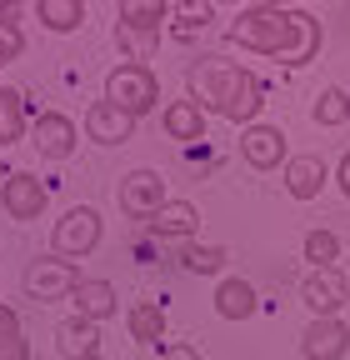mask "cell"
<instances>
[{"label":"cell","mask_w":350,"mask_h":360,"mask_svg":"<svg viewBox=\"0 0 350 360\" xmlns=\"http://www.w3.org/2000/svg\"><path fill=\"white\" fill-rule=\"evenodd\" d=\"M150 231H155L160 240H190V236L200 231V210H195L190 200H165V210L150 220Z\"/></svg>","instance_id":"cell-17"},{"label":"cell","mask_w":350,"mask_h":360,"mask_svg":"<svg viewBox=\"0 0 350 360\" xmlns=\"http://www.w3.org/2000/svg\"><path fill=\"white\" fill-rule=\"evenodd\" d=\"M20 51H25V35H20L15 25H6V20H0V65L20 60Z\"/></svg>","instance_id":"cell-29"},{"label":"cell","mask_w":350,"mask_h":360,"mask_svg":"<svg viewBox=\"0 0 350 360\" xmlns=\"http://www.w3.org/2000/svg\"><path fill=\"white\" fill-rule=\"evenodd\" d=\"M115 200H120V210L130 220H155L165 210V180L155 170H130V175H120Z\"/></svg>","instance_id":"cell-5"},{"label":"cell","mask_w":350,"mask_h":360,"mask_svg":"<svg viewBox=\"0 0 350 360\" xmlns=\"http://www.w3.org/2000/svg\"><path fill=\"white\" fill-rule=\"evenodd\" d=\"M300 250H305V260H311L316 270H330V265L340 260V240H335L330 231H311V236H305V245H300Z\"/></svg>","instance_id":"cell-25"},{"label":"cell","mask_w":350,"mask_h":360,"mask_svg":"<svg viewBox=\"0 0 350 360\" xmlns=\"http://www.w3.org/2000/svg\"><path fill=\"white\" fill-rule=\"evenodd\" d=\"M285 191L295 200H316L325 191V160L320 155H290L285 160Z\"/></svg>","instance_id":"cell-15"},{"label":"cell","mask_w":350,"mask_h":360,"mask_svg":"<svg viewBox=\"0 0 350 360\" xmlns=\"http://www.w3.org/2000/svg\"><path fill=\"white\" fill-rule=\"evenodd\" d=\"M0 335H20V315L11 305H0Z\"/></svg>","instance_id":"cell-31"},{"label":"cell","mask_w":350,"mask_h":360,"mask_svg":"<svg viewBox=\"0 0 350 360\" xmlns=\"http://www.w3.org/2000/svg\"><path fill=\"white\" fill-rule=\"evenodd\" d=\"M160 360H200V350H195V345H165Z\"/></svg>","instance_id":"cell-32"},{"label":"cell","mask_w":350,"mask_h":360,"mask_svg":"<svg viewBox=\"0 0 350 360\" xmlns=\"http://www.w3.org/2000/svg\"><path fill=\"white\" fill-rule=\"evenodd\" d=\"M115 40H120V51H125V45H130V51H136V65L155 51V40L160 35H141V30H125V25H115Z\"/></svg>","instance_id":"cell-28"},{"label":"cell","mask_w":350,"mask_h":360,"mask_svg":"<svg viewBox=\"0 0 350 360\" xmlns=\"http://www.w3.org/2000/svg\"><path fill=\"white\" fill-rule=\"evenodd\" d=\"M0 360H30V340L20 335H0Z\"/></svg>","instance_id":"cell-30"},{"label":"cell","mask_w":350,"mask_h":360,"mask_svg":"<svg viewBox=\"0 0 350 360\" xmlns=\"http://www.w3.org/2000/svg\"><path fill=\"white\" fill-rule=\"evenodd\" d=\"M125 326H130L136 340H165V305H155V300L130 305L125 310Z\"/></svg>","instance_id":"cell-21"},{"label":"cell","mask_w":350,"mask_h":360,"mask_svg":"<svg viewBox=\"0 0 350 360\" xmlns=\"http://www.w3.org/2000/svg\"><path fill=\"white\" fill-rule=\"evenodd\" d=\"M295 11L285 6H245L235 20H231V45L250 56H280L290 60L295 56Z\"/></svg>","instance_id":"cell-2"},{"label":"cell","mask_w":350,"mask_h":360,"mask_svg":"<svg viewBox=\"0 0 350 360\" xmlns=\"http://www.w3.org/2000/svg\"><path fill=\"white\" fill-rule=\"evenodd\" d=\"M170 15H175V35H190V30L210 25L215 6H210V0H186V6H170Z\"/></svg>","instance_id":"cell-27"},{"label":"cell","mask_w":350,"mask_h":360,"mask_svg":"<svg viewBox=\"0 0 350 360\" xmlns=\"http://www.w3.org/2000/svg\"><path fill=\"white\" fill-rule=\"evenodd\" d=\"M255 305H260L255 300V285L240 281V276H231V281L215 285V315H221V321H250Z\"/></svg>","instance_id":"cell-16"},{"label":"cell","mask_w":350,"mask_h":360,"mask_svg":"<svg viewBox=\"0 0 350 360\" xmlns=\"http://www.w3.org/2000/svg\"><path fill=\"white\" fill-rule=\"evenodd\" d=\"M101 210L96 205H70L60 220H56V236H51V255L60 260H85L96 245H101Z\"/></svg>","instance_id":"cell-4"},{"label":"cell","mask_w":350,"mask_h":360,"mask_svg":"<svg viewBox=\"0 0 350 360\" xmlns=\"http://www.w3.org/2000/svg\"><path fill=\"white\" fill-rule=\"evenodd\" d=\"M35 15H40L46 30L65 35V30H75L85 20V6H80V0H35Z\"/></svg>","instance_id":"cell-20"},{"label":"cell","mask_w":350,"mask_h":360,"mask_svg":"<svg viewBox=\"0 0 350 360\" xmlns=\"http://www.w3.org/2000/svg\"><path fill=\"white\" fill-rule=\"evenodd\" d=\"M165 135L170 141H205V110L195 101H170L165 105Z\"/></svg>","instance_id":"cell-18"},{"label":"cell","mask_w":350,"mask_h":360,"mask_svg":"<svg viewBox=\"0 0 350 360\" xmlns=\"http://www.w3.org/2000/svg\"><path fill=\"white\" fill-rule=\"evenodd\" d=\"M70 300H75V315H80V321H110V315L120 310V300H115V285L110 281H85L80 276V285L70 290Z\"/></svg>","instance_id":"cell-14"},{"label":"cell","mask_w":350,"mask_h":360,"mask_svg":"<svg viewBox=\"0 0 350 360\" xmlns=\"http://www.w3.org/2000/svg\"><path fill=\"white\" fill-rule=\"evenodd\" d=\"M75 285H80L75 265L60 260V255H40V260L25 265V295H30V300H60V295H70Z\"/></svg>","instance_id":"cell-7"},{"label":"cell","mask_w":350,"mask_h":360,"mask_svg":"<svg viewBox=\"0 0 350 360\" xmlns=\"http://www.w3.org/2000/svg\"><path fill=\"white\" fill-rule=\"evenodd\" d=\"M56 345H60L65 360H96V355H101V326L70 315V321L56 326Z\"/></svg>","instance_id":"cell-13"},{"label":"cell","mask_w":350,"mask_h":360,"mask_svg":"<svg viewBox=\"0 0 350 360\" xmlns=\"http://www.w3.org/2000/svg\"><path fill=\"white\" fill-rule=\"evenodd\" d=\"M85 135H91L96 146H125L130 135H136V115H125L110 101H96L91 110H85Z\"/></svg>","instance_id":"cell-10"},{"label":"cell","mask_w":350,"mask_h":360,"mask_svg":"<svg viewBox=\"0 0 350 360\" xmlns=\"http://www.w3.org/2000/svg\"><path fill=\"white\" fill-rule=\"evenodd\" d=\"M165 20H170V6H165V0H125V6H120V25H125V30L160 35Z\"/></svg>","instance_id":"cell-19"},{"label":"cell","mask_w":350,"mask_h":360,"mask_svg":"<svg viewBox=\"0 0 350 360\" xmlns=\"http://www.w3.org/2000/svg\"><path fill=\"white\" fill-rule=\"evenodd\" d=\"M300 300L316 310V321H330V315H340V305H350V281H345V270H340V265L311 270V276L300 281Z\"/></svg>","instance_id":"cell-6"},{"label":"cell","mask_w":350,"mask_h":360,"mask_svg":"<svg viewBox=\"0 0 350 360\" xmlns=\"http://www.w3.org/2000/svg\"><path fill=\"white\" fill-rule=\"evenodd\" d=\"M240 155H245V165H255V170H276V165H285V135H280L276 125H245Z\"/></svg>","instance_id":"cell-12"},{"label":"cell","mask_w":350,"mask_h":360,"mask_svg":"<svg viewBox=\"0 0 350 360\" xmlns=\"http://www.w3.org/2000/svg\"><path fill=\"white\" fill-rule=\"evenodd\" d=\"M311 115H316V125H345L350 120V96L340 85H325L316 96V105H311Z\"/></svg>","instance_id":"cell-24"},{"label":"cell","mask_w":350,"mask_h":360,"mask_svg":"<svg viewBox=\"0 0 350 360\" xmlns=\"http://www.w3.org/2000/svg\"><path fill=\"white\" fill-rule=\"evenodd\" d=\"M25 135V96L0 85V146H15Z\"/></svg>","instance_id":"cell-22"},{"label":"cell","mask_w":350,"mask_h":360,"mask_svg":"<svg viewBox=\"0 0 350 360\" xmlns=\"http://www.w3.org/2000/svg\"><path fill=\"white\" fill-rule=\"evenodd\" d=\"M255 85V75L226 56H200L190 60L186 70V90H190V101L205 110V115H231V105L245 96V90Z\"/></svg>","instance_id":"cell-1"},{"label":"cell","mask_w":350,"mask_h":360,"mask_svg":"<svg viewBox=\"0 0 350 360\" xmlns=\"http://www.w3.org/2000/svg\"><path fill=\"white\" fill-rule=\"evenodd\" d=\"M335 180H340V191H345V200H350V150L340 155V170H335Z\"/></svg>","instance_id":"cell-33"},{"label":"cell","mask_w":350,"mask_h":360,"mask_svg":"<svg viewBox=\"0 0 350 360\" xmlns=\"http://www.w3.org/2000/svg\"><path fill=\"white\" fill-rule=\"evenodd\" d=\"M0 205H6V215H11V220H40V215H46V180H35L30 170L6 175Z\"/></svg>","instance_id":"cell-8"},{"label":"cell","mask_w":350,"mask_h":360,"mask_svg":"<svg viewBox=\"0 0 350 360\" xmlns=\"http://www.w3.org/2000/svg\"><path fill=\"white\" fill-rule=\"evenodd\" d=\"M75 146H80V130H75V120H70V115L46 110V115L35 120V150L46 155V160H70V155H75Z\"/></svg>","instance_id":"cell-9"},{"label":"cell","mask_w":350,"mask_h":360,"mask_svg":"<svg viewBox=\"0 0 350 360\" xmlns=\"http://www.w3.org/2000/svg\"><path fill=\"white\" fill-rule=\"evenodd\" d=\"M0 20H6V25H15V6H11V0L0 6Z\"/></svg>","instance_id":"cell-34"},{"label":"cell","mask_w":350,"mask_h":360,"mask_svg":"<svg viewBox=\"0 0 350 360\" xmlns=\"http://www.w3.org/2000/svg\"><path fill=\"white\" fill-rule=\"evenodd\" d=\"M105 101L120 105L125 115H145V110L160 105V80H155L150 65L125 60V65H115V70L105 75Z\"/></svg>","instance_id":"cell-3"},{"label":"cell","mask_w":350,"mask_h":360,"mask_svg":"<svg viewBox=\"0 0 350 360\" xmlns=\"http://www.w3.org/2000/svg\"><path fill=\"white\" fill-rule=\"evenodd\" d=\"M345 350H350V330H345L340 315H330V321H311L305 335H300V355L305 360H340Z\"/></svg>","instance_id":"cell-11"},{"label":"cell","mask_w":350,"mask_h":360,"mask_svg":"<svg viewBox=\"0 0 350 360\" xmlns=\"http://www.w3.org/2000/svg\"><path fill=\"white\" fill-rule=\"evenodd\" d=\"M181 265L195 270V276H215L226 265V245H186L181 250Z\"/></svg>","instance_id":"cell-26"},{"label":"cell","mask_w":350,"mask_h":360,"mask_svg":"<svg viewBox=\"0 0 350 360\" xmlns=\"http://www.w3.org/2000/svg\"><path fill=\"white\" fill-rule=\"evenodd\" d=\"M96 360H101V355H96Z\"/></svg>","instance_id":"cell-35"},{"label":"cell","mask_w":350,"mask_h":360,"mask_svg":"<svg viewBox=\"0 0 350 360\" xmlns=\"http://www.w3.org/2000/svg\"><path fill=\"white\" fill-rule=\"evenodd\" d=\"M295 35H300V40H295V56H290L285 65H311V60L320 56V40H325V35H320V20H316L311 11H295Z\"/></svg>","instance_id":"cell-23"}]
</instances>
